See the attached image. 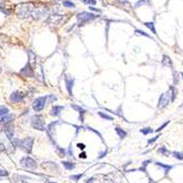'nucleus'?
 Instances as JSON below:
<instances>
[{
	"instance_id": "1",
	"label": "nucleus",
	"mask_w": 183,
	"mask_h": 183,
	"mask_svg": "<svg viewBox=\"0 0 183 183\" xmlns=\"http://www.w3.org/2000/svg\"><path fill=\"white\" fill-rule=\"evenodd\" d=\"M33 142H34V138L33 137H27L24 139H18V138H13L11 140V143L14 148H20L24 150L27 153H31L32 151V147H33Z\"/></svg>"
},
{
	"instance_id": "2",
	"label": "nucleus",
	"mask_w": 183,
	"mask_h": 183,
	"mask_svg": "<svg viewBox=\"0 0 183 183\" xmlns=\"http://www.w3.org/2000/svg\"><path fill=\"white\" fill-rule=\"evenodd\" d=\"M33 8L34 7H33L32 3H30V2H23V3L18 5L17 8H15V12H17L18 18H20V19H27L28 17L31 15V12H32Z\"/></svg>"
},
{
	"instance_id": "3",
	"label": "nucleus",
	"mask_w": 183,
	"mask_h": 183,
	"mask_svg": "<svg viewBox=\"0 0 183 183\" xmlns=\"http://www.w3.org/2000/svg\"><path fill=\"white\" fill-rule=\"evenodd\" d=\"M97 17H98L97 14L87 12V11H82V12L77 13V15H76V18H77V26L78 27H82V26H84L86 23L95 20Z\"/></svg>"
},
{
	"instance_id": "4",
	"label": "nucleus",
	"mask_w": 183,
	"mask_h": 183,
	"mask_svg": "<svg viewBox=\"0 0 183 183\" xmlns=\"http://www.w3.org/2000/svg\"><path fill=\"white\" fill-rule=\"evenodd\" d=\"M31 126L39 131H45V129H46L43 117L41 115H36V114L31 117Z\"/></svg>"
},
{
	"instance_id": "5",
	"label": "nucleus",
	"mask_w": 183,
	"mask_h": 183,
	"mask_svg": "<svg viewBox=\"0 0 183 183\" xmlns=\"http://www.w3.org/2000/svg\"><path fill=\"white\" fill-rule=\"evenodd\" d=\"M20 166L26 170H35L38 167L34 159H32L29 155H24L20 159Z\"/></svg>"
},
{
	"instance_id": "6",
	"label": "nucleus",
	"mask_w": 183,
	"mask_h": 183,
	"mask_svg": "<svg viewBox=\"0 0 183 183\" xmlns=\"http://www.w3.org/2000/svg\"><path fill=\"white\" fill-rule=\"evenodd\" d=\"M45 105H46V96H40L33 100L32 108L35 113H40L45 108Z\"/></svg>"
},
{
	"instance_id": "7",
	"label": "nucleus",
	"mask_w": 183,
	"mask_h": 183,
	"mask_svg": "<svg viewBox=\"0 0 183 183\" xmlns=\"http://www.w3.org/2000/svg\"><path fill=\"white\" fill-rule=\"evenodd\" d=\"M48 13V8L44 7V6H36L33 8L32 12H31V17L34 19V20H40L44 18Z\"/></svg>"
},
{
	"instance_id": "8",
	"label": "nucleus",
	"mask_w": 183,
	"mask_h": 183,
	"mask_svg": "<svg viewBox=\"0 0 183 183\" xmlns=\"http://www.w3.org/2000/svg\"><path fill=\"white\" fill-rule=\"evenodd\" d=\"M170 104V92L169 89L167 92H164V93H162L160 94V96H159V99H158V105H157V108L158 109H163V108H166L167 106Z\"/></svg>"
},
{
	"instance_id": "9",
	"label": "nucleus",
	"mask_w": 183,
	"mask_h": 183,
	"mask_svg": "<svg viewBox=\"0 0 183 183\" xmlns=\"http://www.w3.org/2000/svg\"><path fill=\"white\" fill-rule=\"evenodd\" d=\"M63 21H64V17L62 14H57V13L50 14L49 18L46 19V23H48L49 26H52V27H57V26H60Z\"/></svg>"
},
{
	"instance_id": "10",
	"label": "nucleus",
	"mask_w": 183,
	"mask_h": 183,
	"mask_svg": "<svg viewBox=\"0 0 183 183\" xmlns=\"http://www.w3.org/2000/svg\"><path fill=\"white\" fill-rule=\"evenodd\" d=\"M64 81H65V87H66L69 95L73 96V87H74V83H75V78L72 77L70 74H66L64 76Z\"/></svg>"
},
{
	"instance_id": "11",
	"label": "nucleus",
	"mask_w": 183,
	"mask_h": 183,
	"mask_svg": "<svg viewBox=\"0 0 183 183\" xmlns=\"http://www.w3.org/2000/svg\"><path fill=\"white\" fill-rule=\"evenodd\" d=\"M24 97H26V94H23L22 92H19V91H15L13 93H11L10 94V102L11 103H14V104H17V103H22L23 100H24Z\"/></svg>"
},
{
	"instance_id": "12",
	"label": "nucleus",
	"mask_w": 183,
	"mask_h": 183,
	"mask_svg": "<svg viewBox=\"0 0 183 183\" xmlns=\"http://www.w3.org/2000/svg\"><path fill=\"white\" fill-rule=\"evenodd\" d=\"M20 74L22 76H24V77H33L34 76V71H33V67L31 66V64H26L24 67H22L20 70Z\"/></svg>"
},
{
	"instance_id": "13",
	"label": "nucleus",
	"mask_w": 183,
	"mask_h": 183,
	"mask_svg": "<svg viewBox=\"0 0 183 183\" xmlns=\"http://www.w3.org/2000/svg\"><path fill=\"white\" fill-rule=\"evenodd\" d=\"M155 164L157 167H159L160 169L163 170L164 176H168L170 173V171L174 168V166H172V164H166V163H162V162H159V161L155 162Z\"/></svg>"
},
{
	"instance_id": "14",
	"label": "nucleus",
	"mask_w": 183,
	"mask_h": 183,
	"mask_svg": "<svg viewBox=\"0 0 183 183\" xmlns=\"http://www.w3.org/2000/svg\"><path fill=\"white\" fill-rule=\"evenodd\" d=\"M161 65L164 66V67H170L171 70H174L173 67V62H172V59L167 55V54H163L162 55V60H161Z\"/></svg>"
},
{
	"instance_id": "15",
	"label": "nucleus",
	"mask_w": 183,
	"mask_h": 183,
	"mask_svg": "<svg viewBox=\"0 0 183 183\" xmlns=\"http://www.w3.org/2000/svg\"><path fill=\"white\" fill-rule=\"evenodd\" d=\"M14 119V115L13 114H8L6 116H2V117H0V125L1 126H8V125H10Z\"/></svg>"
},
{
	"instance_id": "16",
	"label": "nucleus",
	"mask_w": 183,
	"mask_h": 183,
	"mask_svg": "<svg viewBox=\"0 0 183 183\" xmlns=\"http://www.w3.org/2000/svg\"><path fill=\"white\" fill-rule=\"evenodd\" d=\"M59 124V121H52V122H50L48 127H46V129H45V131H46V134L49 136L50 139H53V136H54V131H55V127L57 125Z\"/></svg>"
},
{
	"instance_id": "17",
	"label": "nucleus",
	"mask_w": 183,
	"mask_h": 183,
	"mask_svg": "<svg viewBox=\"0 0 183 183\" xmlns=\"http://www.w3.org/2000/svg\"><path fill=\"white\" fill-rule=\"evenodd\" d=\"M42 167L45 168V169H50L52 171H57V172H60V167L57 164V162H53V161H45L42 163Z\"/></svg>"
},
{
	"instance_id": "18",
	"label": "nucleus",
	"mask_w": 183,
	"mask_h": 183,
	"mask_svg": "<svg viewBox=\"0 0 183 183\" xmlns=\"http://www.w3.org/2000/svg\"><path fill=\"white\" fill-rule=\"evenodd\" d=\"M3 133L6 134L7 136V138L9 140L11 141L13 139V134H14V128L12 126V124H10V125H8V126H5V129H3Z\"/></svg>"
},
{
	"instance_id": "19",
	"label": "nucleus",
	"mask_w": 183,
	"mask_h": 183,
	"mask_svg": "<svg viewBox=\"0 0 183 183\" xmlns=\"http://www.w3.org/2000/svg\"><path fill=\"white\" fill-rule=\"evenodd\" d=\"M71 107H72L73 109H75V110H76V112L79 114V121H82V122H83V121H84V115L86 114V110H85L83 107L75 105V104H72V105H71Z\"/></svg>"
},
{
	"instance_id": "20",
	"label": "nucleus",
	"mask_w": 183,
	"mask_h": 183,
	"mask_svg": "<svg viewBox=\"0 0 183 183\" xmlns=\"http://www.w3.org/2000/svg\"><path fill=\"white\" fill-rule=\"evenodd\" d=\"M169 92H170V103H173L176 100V96H178V87L173 86V85H170Z\"/></svg>"
},
{
	"instance_id": "21",
	"label": "nucleus",
	"mask_w": 183,
	"mask_h": 183,
	"mask_svg": "<svg viewBox=\"0 0 183 183\" xmlns=\"http://www.w3.org/2000/svg\"><path fill=\"white\" fill-rule=\"evenodd\" d=\"M64 109V106H59V105H54L52 108H51V115L52 116H54V117H57V116H60L61 113L63 112Z\"/></svg>"
},
{
	"instance_id": "22",
	"label": "nucleus",
	"mask_w": 183,
	"mask_h": 183,
	"mask_svg": "<svg viewBox=\"0 0 183 183\" xmlns=\"http://www.w3.org/2000/svg\"><path fill=\"white\" fill-rule=\"evenodd\" d=\"M172 85L176 87H178V85L180 84V73L176 70H172Z\"/></svg>"
},
{
	"instance_id": "23",
	"label": "nucleus",
	"mask_w": 183,
	"mask_h": 183,
	"mask_svg": "<svg viewBox=\"0 0 183 183\" xmlns=\"http://www.w3.org/2000/svg\"><path fill=\"white\" fill-rule=\"evenodd\" d=\"M115 133L117 134V136L119 137L120 140H122V139H125L127 137V131L125 129H122V128H120V127L116 126L115 127Z\"/></svg>"
},
{
	"instance_id": "24",
	"label": "nucleus",
	"mask_w": 183,
	"mask_h": 183,
	"mask_svg": "<svg viewBox=\"0 0 183 183\" xmlns=\"http://www.w3.org/2000/svg\"><path fill=\"white\" fill-rule=\"evenodd\" d=\"M158 153L163 155V157H171V151L166 146H162V147L158 149Z\"/></svg>"
},
{
	"instance_id": "25",
	"label": "nucleus",
	"mask_w": 183,
	"mask_h": 183,
	"mask_svg": "<svg viewBox=\"0 0 183 183\" xmlns=\"http://www.w3.org/2000/svg\"><path fill=\"white\" fill-rule=\"evenodd\" d=\"M171 155L176 159L178 161H183V152L182 151H171Z\"/></svg>"
},
{
	"instance_id": "26",
	"label": "nucleus",
	"mask_w": 183,
	"mask_h": 183,
	"mask_svg": "<svg viewBox=\"0 0 183 183\" xmlns=\"http://www.w3.org/2000/svg\"><path fill=\"white\" fill-rule=\"evenodd\" d=\"M62 164H63V167L65 168L66 170H69V171H72V170L75 169V163H73V162H70V161H62Z\"/></svg>"
},
{
	"instance_id": "27",
	"label": "nucleus",
	"mask_w": 183,
	"mask_h": 183,
	"mask_svg": "<svg viewBox=\"0 0 183 183\" xmlns=\"http://www.w3.org/2000/svg\"><path fill=\"white\" fill-rule=\"evenodd\" d=\"M139 131H140L142 135H145V136H148V135H151L155 133V130H153L151 127H143V128H141Z\"/></svg>"
},
{
	"instance_id": "28",
	"label": "nucleus",
	"mask_w": 183,
	"mask_h": 183,
	"mask_svg": "<svg viewBox=\"0 0 183 183\" xmlns=\"http://www.w3.org/2000/svg\"><path fill=\"white\" fill-rule=\"evenodd\" d=\"M152 162V160H146V161H143L142 163H141V167L139 168V171H142V172H145V173H147V167L149 166V163H151Z\"/></svg>"
},
{
	"instance_id": "29",
	"label": "nucleus",
	"mask_w": 183,
	"mask_h": 183,
	"mask_svg": "<svg viewBox=\"0 0 183 183\" xmlns=\"http://www.w3.org/2000/svg\"><path fill=\"white\" fill-rule=\"evenodd\" d=\"M55 151H57V153L59 157H61V158H64V157H66V150L62 147H60V146H57V149H55Z\"/></svg>"
},
{
	"instance_id": "30",
	"label": "nucleus",
	"mask_w": 183,
	"mask_h": 183,
	"mask_svg": "<svg viewBox=\"0 0 183 183\" xmlns=\"http://www.w3.org/2000/svg\"><path fill=\"white\" fill-rule=\"evenodd\" d=\"M143 24H145V26H146V27H147V28H148L149 30L153 33V34H157V31H155V22H152V21L151 22H145Z\"/></svg>"
},
{
	"instance_id": "31",
	"label": "nucleus",
	"mask_w": 183,
	"mask_h": 183,
	"mask_svg": "<svg viewBox=\"0 0 183 183\" xmlns=\"http://www.w3.org/2000/svg\"><path fill=\"white\" fill-rule=\"evenodd\" d=\"M97 114H98L99 117H102L103 119L109 120V121H113V120H114V117H113V116H109L108 114H105V113H103V112H98Z\"/></svg>"
},
{
	"instance_id": "32",
	"label": "nucleus",
	"mask_w": 183,
	"mask_h": 183,
	"mask_svg": "<svg viewBox=\"0 0 183 183\" xmlns=\"http://www.w3.org/2000/svg\"><path fill=\"white\" fill-rule=\"evenodd\" d=\"M9 108H8L7 106H3V105H0V117H2V116H6L9 114Z\"/></svg>"
},
{
	"instance_id": "33",
	"label": "nucleus",
	"mask_w": 183,
	"mask_h": 183,
	"mask_svg": "<svg viewBox=\"0 0 183 183\" xmlns=\"http://www.w3.org/2000/svg\"><path fill=\"white\" fill-rule=\"evenodd\" d=\"M134 33H135V35H140V36H146V38H149V39H151V35H149L148 33H146L145 31H142V30H139V29H136Z\"/></svg>"
},
{
	"instance_id": "34",
	"label": "nucleus",
	"mask_w": 183,
	"mask_h": 183,
	"mask_svg": "<svg viewBox=\"0 0 183 183\" xmlns=\"http://www.w3.org/2000/svg\"><path fill=\"white\" fill-rule=\"evenodd\" d=\"M83 176H84V173H78V174H72V176H70L69 178H70L73 182H78L79 179L83 178Z\"/></svg>"
},
{
	"instance_id": "35",
	"label": "nucleus",
	"mask_w": 183,
	"mask_h": 183,
	"mask_svg": "<svg viewBox=\"0 0 183 183\" xmlns=\"http://www.w3.org/2000/svg\"><path fill=\"white\" fill-rule=\"evenodd\" d=\"M145 5H150V0H139L135 3V8H139L141 6H145Z\"/></svg>"
},
{
	"instance_id": "36",
	"label": "nucleus",
	"mask_w": 183,
	"mask_h": 183,
	"mask_svg": "<svg viewBox=\"0 0 183 183\" xmlns=\"http://www.w3.org/2000/svg\"><path fill=\"white\" fill-rule=\"evenodd\" d=\"M160 136H161V135L158 134L157 136H155V137H152V138H149L148 140H147V145H148V146H149V145H153L155 141H157L158 139H159V138H160Z\"/></svg>"
},
{
	"instance_id": "37",
	"label": "nucleus",
	"mask_w": 183,
	"mask_h": 183,
	"mask_svg": "<svg viewBox=\"0 0 183 183\" xmlns=\"http://www.w3.org/2000/svg\"><path fill=\"white\" fill-rule=\"evenodd\" d=\"M62 2H63V6H65V7H67V8H73V9H74V8L76 7L75 3L70 1V0H63Z\"/></svg>"
},
{
	"instance_id": "38",
	"label": "nucleus",
	"mask_w": 183,
	"mask_h": 183,
	"mask_svg": "<svg viewBox=\"0 0 183 183\" xmlns=\"http://www.w3.org/2000/svg\"><path fill=\"white\" fill-rule=\"evenodd\" d=\"M170 121H171V120H167V121H166V122H163V124H162L161 126L159 127L158 129H155V133H157V134H159V133H160L161 130H163V129H164L166 127H167V126H168V125H169V124H170Z\"/></svg>"
},
{
	"instance_id": "39",
	"label": "nucleus",
	"mask_w": 183,
	"mask_h": 183,
	"mask_svg": "<svg viewBox=\"0 0 183 183\" xmlns=\"http://www.w3.org/2000/svg\"><path fill=\"white\" fill-rule=\"evenodd\" d=\"M57 96H54V95H52V94H50V95H48L46 96V103H54V102H57Z\"/></svg>"
},
{
	"instance_id": "40",
	"label": "nucleus",
	"mask_w": 183,
	"mask_h": 183,
	"mask_svg": "<svg viewBox=\"0 0 183 183\" xmlns=\"http://www.w3.org/2000/svg\"><path fill=\"white\" fill-rule=\"evenodd\" d=\"M82 2H84V3H86V5H91V6H95L96 5V0H81Z\"/></svg>"
},
{
	"instance_id": "41",
	"label": "nucleus",
	"mask_w": 183,
	"mask_h": 183,
	"mask_svg": "<svg viewBox=\"0 0 183 183\" xmlns=\"http://www.w3.org/2000/svg\"><path fill=\"white\" fill-rule=\"evenodd\" d=\"M107 153H108V149L106 148L105 150H104V151H102V152L99 153V155H98V159H102V158H104V157H105V155H107Z\"/></svg>"
},
{
	"instance_id": "42",
	"label": "nucleus",
	"mask_w": 183,
	"mask_h": 183,
	"mask_svg": "<svg viewBox=\"0 0 183 183\" xmlns=\"http://www.w3.org/2000/svg\"><path fill=\"white\" fill-rule=\"evenodd\" d=\"M9 176V172L7 170H3V169H0V176Z\"/></svg>"
},
{
	"instance_id": "43",
	"label": "nucleus",
	"mask_w": 183,
	"mask_h": 183,
	"mask_svg": "<svg viewBox=\"0 0 183 183\" xmlns=\"http://www.w3.org/2000/svg\"><path fill=\"white\" fill-rule=\"evenodd\" d=\"M89 10H92V11H95V12H98V13H102V10H100V9H98V8L89 7Z\"/></svg>"
},
{
	"instance_id": "44",
	"label": "nucleus",
	"mask_w": 183,
	"mask_h": 183,
	"mask_svg": "<svg viewBox=\"0 0 183 183\" xmlns=\"http://www.w3.org/2000/svg\"><path fill=\"white\" fill-rule=\"evenodd\" d=\"M117 2H119V3H122V5H125L126 3L127 6H129V3H128V1L127 0H116Z\"/></svg>"
},
{
	"instance_id": "45",
	"label": "nucleus",
	"mask_w": 183,
	"mask_h": 183,
	"mask_svg": "<svg viewBox=\"0 0 183 183\" xmlns=\"http://www.w3.org/2000/svg\"><path fill=\"white\" fill-rule=\"evenodd\" d=\"M77 148H79L81 150H84V149H85V145H84V143H77Z\"/></svg>"
},
{
	"instance_id": "46",
	"label": "nucleus",
	"mask_w": 183,
	"mask_h": 183,
	"mask_svg": "<svg viewBox=\"0 0 183 183\" xmlns=\"http://www.w3.org/2000/svg\"><path fill=\"white\" fill-rule=\"evenodd\" d=\"M78 158H82V159H86V153L85 152H82L78 155Z\"/></svg>"
},
{
	"instance_id": "47",
	"label": "nucleus",
	"mask_w": 183,
	"mask_h": 183,
	"mask_svg": "<svg viewBox=\"0 0 183 183\" xmlns=\"http://www.w3.org/2000/svg\"><path fill=\"white\" fill-rule=\"evenodd\" d=\"M93 181H95V178H91V179H88L86 183H93Z\"/></svg>"
},
{
	"instance_id": "48",
	"label": "nucleus",
	"mask_w": 183,
	"mask_h": 183,
	"mask_svg": "<svg viewBox=\"0 0 183 183\" xmlns=\"http://www.w3.org/2000/svg\"><path fill=\"white\" fill-rule=\"evenodd\" d=\"M1 151H5V146H3L2 143L0 145V152H1Z\"/></svg>"
},
{
	"instance_id": "49",
	"label": "nucleus",
	"mask_w": 183,
	"mask_h": 183,
	"mask_svg": "<svg viewBox=\"0 0 183 183\" xmlns=\"http://www.w3.org/2000/svg\"><path fill=\"white\" fill-rule=\"evenodd\" d=\"M180 77L182 78V81H183V72H180Z\"/></svg>"
},
{
	"instance_id": "50",
	"label": "nucleus",
	"mask_w": 183,
	"mask_h": 183,
	"mask_svg": "<svg viewBox=\"0 0 183 183\" xmlns=\"http://www.w3.org/2000/svg\"><path fill=\"white\" fill-rule=\"evenodd\" d=\"M48 183H57V182H51V181H48Z\"/></svg>"
},
{
	"instance_id": "51",
	"label": "nucleus",
	"mask_w": 183,
	"mask_h": 183,
	"mask_svg": "<svg viewBox=\"0 0 183 183\" xmlns=\"http://www.w3.org/2000/svg\"><path fill=\"white\" fill-rule=\"evenodd\" d=\"M0 57H1V48H0Z\"/></svg>"
},
{
	"instance_id": "52",
	"label": "nucleus",
	"mask_w": 183,
	"mask_h": 183,
	"mask_svg": "<svg viewBox=\"0 0 183 183\" xmlns=\"http://www.w3.org/2000/svg\"><path fill=\"white\" fill-rule=\"evenodd\" d=\"M1 72H2V69H1V67H0V73H1Z\"/></svg>"
},
{
	"instance_id": "53",
	"label": "nucleus",
	"mask_w": 183,
	"mask_h": 183,
	"mask_svg": "<svg viewBox=\"0 0 183 183\" xmlns=\"http://www.w3.org/2000/svg\"><path fill=\"white\" fill-rule=\"evenodd\" d=\"M182 93H183V91H182Z\"/></svg>"
}]
</instances>
